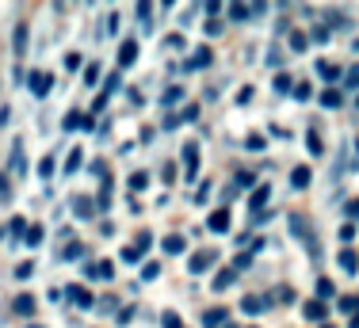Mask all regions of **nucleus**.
I'll return each mask as SVG.
<instances>
[{
	"mask_svg": "<svg viewBox=\"0 0 359 328\" xmlns=\"http://www.w3.org/2000/svg\"><path fill=\"white\" fill-rule=\"evenodd\" d=\"M290 233H294L298 240H306V245H310V256H318V240H313V233H310V221L298 218V214H290Z\"/></svg>",
	"mask_w": 359,
	"mask_h": 328,
	"instance_id": "f257e3e1",
	"label": "nucleus"
},
{
	"mask_svg": "<svg viewBox=\"0 0 359 328\" xmlns=\"http://www.w3.org/2000/svg\"><path fill=\"white\" fill-rule=\"evenodd\" d=\"M27 42H31V31H27V23H15V31H12V54L15 57H23L27 54Z\"/></svg>",
	"mask_w": 359,
	"mask_h": 328,
	"instance_id": "f03ea898",
	"label": "nucleus"
},
{
	"mask_svg": "<svg viewBox=\"0 0 359 328\" xmlns=\"http://www.w3.org/2000/svg\"><path fill=\"white\" fill-rule=\"evenodd\" d=\"M215 260H218L215 252H195L191 264H187V271H191V275H207L210 267H215Z\"/></svg>",
	"mask_w": 359,
	"mask_h": 328,
	"instance_id": "7ed1b4c3",
	"label": "nucleus"
},
{
	"mask_svg": "<svg viewBox=\"0 0 359 328\" xmlns=\"http://www.w3.org/2000/svg\"><path fill=\"white\" fill-rule=\"evenodd\" d=\"M27 81H31V92H35L39 100L50 96V88H54V76H50V73H31Z\"/></svg>",
	"mask_w": 359,
	"mask_h": 328,
	"instance_id": "20e7f679",
	"label": "nucleus"
},
{
	"mask_svg": "<svg viewBox=\"0 0 359 328\" xmlns=\"http://www.w3.org/2000/svg\"><path fill=\"white\" fill-rule=\"evenodd\" d=\"M310 184H313V168H310V164H298V168L290 172V187H298V191H306Z\"/></svg>",
	"mask_w": 359,
	"mask_h": 328,
	"instance_id": "39448f33",
	"label": "nucleus"
},
{
	"mask_svg": "<svg viewBox=\"0 0 359 328\" xmlns=\"http://www.w3.org/2000/svg\"><path fill=\"white\" fill-rule=\"evenodd\" d=\"M134 62H138V42L126 39L123 46H118V69H130Z\"/></svg>",
	"mask_w": 359,
	"mask_h": 328,
	"instance_id": "423d86ee",
	"label": "nucleus"
},
{
	"mask_svg": "<svg viewBox=\"0 0 359 328\" xmlns=\"http://www.w3.org/2000/svg\"><path fill=\"white\" fill-rule=\"evenodd\" d=\"M65 294H69V298H73V306H81V309H92V306H96V298H92L88 290L81 287V282H76V287H69Z\"/></svg>",
	"mask_w": 359,
	"mask_h": 328,
	"instance_id": "0eeeda50",
	"label": "nucleus"
},
{
	"mask_svg": "<svg viewBox=\"0 0 359 328\" xmlns=\"http://www.w3.org/2000/svg\"><path fill=\"white\" fill-rule=\"evenodd\" d=\"M111 275H115V267L107 260L104 264H84V279H111Z\"/></svg>",
	"mask_w": 359,
	"mask_h": 328,
	"instance_id": "6e6552de",
	"label": "nucleus"
},
{
	"mask_svg": "<svg viewBox=\"0 0 359 328\" xmlns=\"http://www.w3.org/2000/svg\"><path fill=\"white\" fill-rule=\"evenodd\" d=\"M184 164H187V172H184V176H187V179H195V172H199V149H195L191 142L184 145Z\"/></svg>",
	"mask_w": 359,
	"mask_h": 328,
	"instance_id": "1a4fd4ad",
	"label": "nucleus"
},
{
	"mask_svg": "<svg viewBox=\"0 0 359 328\" xmlns=\"http://www.w3.org/2000/svg\"><path fill=\"white\" fill-rule=\"evenodd\" d=\"M207 229L210 233H229V210H215L207 218Z\"/></svg>",
	"mask_w": 359,
	"mask_h": 328,
	"instance_id": "9d476101",
	"label": "nucleus"
},
{
	"mask_svg": "<svg viewBox=\"0 0 359 328\" xmlns=\"http://www.w3.org/2000/svg\"><path fill=\"white\" fill-rule=\"evenodd\" d=\"M268 306H271V298H256V294L241 298V313H264Z\"/></svg>",
	"mask_w": 359,
	"mask_h": 328,
	"instance_id": "9b49d317",
	"label": "nucleus"
},
{
	"mask_svg": "<svg viewBox=\"0 0 359 328\" xmlns=\"http://www.w3.org/2000/svg\"><path fill=\"white\" fill-rule=\"evenodd\" d=\"M73 214H76V218H92V214H96L92 198H88V195H76V198H73Z\"/></svg>",
	"mask_w": 359,
	"mask_h": 328,
	"instance_id": "f8f14e48",
	"label": "nucleus"
},
{
	"mask_svg": "<svg viewBox=\"0 0 359 328\" xmlns=\"http://www.w3.org/2000/svg\"><path fill=\"white\" fill-rule=\"evenodd\" d=\"M268 198H271V184H256L249 206H252V210H264V203H268Z\"/></svg>",
	"mask_w": 359,
	"mask_h": 328,
	"instance_id": "ddd939ff",
	"label": "nucleus"
},
{
	"mask_svg": "<svg viewBox=\"0 0 359 328\" xmlns=\"http://www.w3.org/2000/svg\"><path fill=\"white\" fill-rule=\"evenodd\" d=\"M302 317L306 321H325V301H302Z\"/></svg>",
	"mask_w": 359,
	"mask_h": 328,
	"instance_id": "4468645a",
	"label": "nucleus"
},
{
	"mask_svg": "<svg viewBox=\"0 0 359 328\" xmlns=\"http://www.w3.org/2000/svg\"><path fill=\"white\" fill-rule=\"evenodd\" d=\"M337 264H340V267H344V271H348V275H355V271H359V256L352 252V248H344V252H340V256H337Z\"/></svg>",
	"mask_w": 359,
	"mask_h": 328,
	"instance_id": "2eb2a0df",
	"label": "nucleus"
},
{
	"mask_svg": "<svg viewBox=\"0 0 359 328\" xmlns=\"http://www.w3.org/2000/svg\"><path fill=\"white\" fill-rule=\"evenodd\" d=\"M12 168H15V176H27V160H23V145L20 142L12 145Z\"/></svg>",
	"mask_w": 359,
	"mask_h": 328,
	"instance_id": "dca6fc26",
	"label": "nucleus"
},
{
	"mask_svg": "<svg viewBox=\"0 0 359 328\" xmlns=\"http://www.w3.org/2000/svg\"><path fill=\"white\" fill-rule=\"evenodd\" d=\"M318 76H325V81H340L344 73H340V65H332V62H325V57H321V62H318Z\"/></svg>",
	"mask_w": 359,
	"mask_h": 328,
	"instance_id": "f3484780",
	"label": "nucleus"
},
{
	"mask_svg": "<svg viewBox=\"0 0 359 328\" xmlns=\"http://www.w3.org/2000/svg\"><path fill=\"white\" fill-rule=\"evenodd\" d=\"M306 46H310V34H306V31H290V54H302Z\"/></svg>",
	"mask_w": 359,
	"mask_h": 328,
	"instance_id": "a211bd4d",
	"label": "nucleus"
},
{
	"mask_svg": "<svg viewBox=\"0 0 359 328\" xmlns=\"http://www.w3.org/2000/svg\"><path fill=\"white\" fill-rule=\"evenodd\" d=\"M81 164H84V153L73 149L69 157H65V176H76V172H81Z\"/></svg>",
	"mask_w": 359,
	"mask_h": 328,
	"instance_id": "6ab92c4d",
	"label": "nucleus"
},
{
	"mask_svg": "<svg viewBox=\"0 0 359 328\" xmlns=\"http://www.w3.org/2000/svg\"><path fill=\"white\" fill-rule=\"evenodd\" d=\"M165 252H168V256H180V252H187V240H184V237H176V233H172V237H165Z\"/></svg>",
	"mask_w": 359,
	"mask_h": 328,
	"instance_id": "aec40b11",
	"label": "nucleus"
},
{
	"mask_svg": "<svg viewBox=\"0 0 359 328\" xmlns=\"http://www.w3.org/2000/svg\"><path fill=\"white\" fill-rule=\"evenodd\" d=\"M54 168H57V157H54V153H46V157L39 160V176L50 179V176H54Z\"/></svg>",
	"mask_w": 359,
	"mask_h": 328,
	"instance_id": "412c9836",
	"label": "nucleus"
},
{
	"mask_svg": "<svg viewBox=\"0 0 359 328\" xmlns=\"http://www.w3.org/2000/svg\"><path fill=\"white\" fill-rule=\"evenodd\" d=\"M226 317H229L226 309H207V313H203V324H207V328H218Z\"/></svg>",
	"mask_w": 359,
	"mask_h": 328,
	"instance_id": "4be33fe9",
	"label": "nucleus"
},
{
	"mask_svg": "<svg viewBox=\"0 0 359 328\" xmlns=\"http://www.w3.org/2000/svg\"><path fill=\"white\" fill-rule=\"evenodd\" d=\"M210 57H215L210 50H199V54L187 57V69H207V65H210Z\"/></svg>",
	"mask_w": 359,
	"mask_h": 328,
	"instance_id": "5701e85b",
	"label": "nucleus"
},
{
	"mask_svg": "<svg viewBox=\"0 0 359 328\" xmlns=\"http://www.w3.org/2000/svg\"><path fill=\"white\" fill-rule=\"evenodd\" d=\"M180 100H184V84H172V88H165V96H161L165 107H172V103H180Z\"/></svg>",
	"mask_w": 359,
	"mask_h": 328,
	"instance_id": "b1692460",
	"label": "nucleus"
},
{
	"mask_svg": "<svg viewBox=\"0 0 359 328\" xmlns=\"http://www.w3.org/2000/svg\"><path fill=\"white\" fill-rule=\"evenodd\" d=\"M318 103H321V107H332V111H337V107H340V92H337V88H325L321 96H318Z\"/></svg>",
	"mask_w": 359,
	"mask_h": 328,
	"instance_id": "393cba45",
	"label": "nucleus"
},
{
	"mask_svg": "<svg viewBox=\"0 0 359 328\" xmlns=\"http://www.w3.org/2000/svg\"><path fill=\"white\" fill-rule=\"evenodd\" d=\"M252 15V4H229V20H237V23H245Z\"/></svg>",
	"mask_w": 359,
	"mask_h": 328,
	"instance_id": "a878e982",
	"label": "nucleus"
},
{
	"mask_svg": "<svg viewBox=\"0 0 359 328\" xmlns=\"http://www.w3.org/2000/svg\"><path fill=\"white\" fill-rule=\"evenodd\" d=\"M233 279H237V271H233V267H226V271H218V275H215V290H226Z\"/></svg>",
	"mask_w": 359,
	"mask_h": 328,
	"instance_id": "bb28decb",
	"label": "nucleus"
},
{
	"mask_svg": "<svg viewBox=\"0 0 359 328\" xmlns=\"http://www.w3.org/2000/svg\"><path fill=\"white\" fill-rule=\"evenodd\" d=\"M15 313H23V317H31V313H35V298H31V294H23V298H15Z\"/></svg>",
	"mask_w": 359,
	"mask_h": 328,
	"instance_id": "cd10ccee",
	"label": "nucleus"
},
{
	"mask_svg": "<svg viewBox=\"0 0 359 328\" xmlns=\"http://www.w3.org/2000/svg\"><path fill=\"white\" fill-rule=\"evenodd\" d=\"M138 20H142V27H145V31L153 27V4H145V0H142V4H138Z\"/></svg>",
	"mask_w": 359,
	"mask_h": 328,
	"instance_id": "c85d7f7f",
	"label": "nucleus"
},
{
	"mask_svg": "<svg viewBox=\"0 0 359 328\" xmlns=\"http://www.w3.org/2000/svg\"><path fill=\"white\" fill-rule=\"evenodd\" d=\"M332 294H337V287H332L329 279H318V301H329Z\"/></svg>",
	"mask_w": 359,
	"mask_h": 328,
	"instance_id": "c756f323",
	"label": "nucleus"
},
{
	"mask_svg": "<svg viewBox=\"0 0 359 328\" xmlns=\"http://www.w3.org/2000/svg\"><path fill=\"white\" fill-rule=\"evenodd\" d=\"M306 145H310V153H313V157H321V153H325V145H321L318 130H310V134H306Z\"/></svg>",
	"mask_w": 359,
	"mask_h": 328,
	"instance_id": "7c9ffc66",
	"label": "nucleus"
},
{
	"mask_svg": "<svg viewBox=\"0 0 359 328\" xmlns=\"http://www.w3.org/2000/svg\"><path fill=\"white\" fill-rule=\"evenodd\" d=\"M237 187H252V191H256V172L241 168V172H237Z\"/></svg>",
	"mask_w": 359,
	"mask_h": 328,
	"instance_id": "2f4dec72",
	"label": "nucleus"
},
{
	"mask_svg": "<svg viewBox=\"0 0 359 328\" xmlns=\"http://www.w3.org/2000/svg\"><path fill=\"white\" fill-rule=\"evenodd\" d=\"M157 275H161V264H153V260H145V264H142V279H145V282H153Z\"/></svg>",
	"mask_w": 359,
	"mask_h": 328,
	"instance_id": "473e14b6",
	"label": "nucleus"
},
{
	"mask_svg": "<svg viewBox=\"0 0 359 328\" xmlns=\"http://www.w3.org/2000/svg\"><path fill=\"white\" fill-rule=\"evenodd\" d=\"M161 324H165V328H184L180 313H172V309H165V313H161Z\"/></svg>",
	"mask_w": 359,
	"mask_h": 328,
	"instance_id": "72a5a7b5",
	"label": "nucleus"
},
{
	"mask_svg": "<svg viewBox=\"0 0 359 328\" xmlns=\"http://www.w3.org/2000/svg\"><path fill=\"white\" fill-rule=\"evenodd\" d=\"M81 256H84V245H76V240H73V245H65L62 260H81Z\"/></svg>",
	"mask_w": 359,
	"mask_h": 328,
	"instance_id": "f704fd0d",
	"label": "nucleus"
},
{
	"mask_svg": "<svg viewBox=\"0 0 359 328\" xmlns=\"http://www.w3.org/2000/svg\"><path fill=\"white\" fill-rule=\"evenodd\" d=\"M23 240H27V248H35V245H42V229H39V226H31L27 233H23Z\"/></svg>",
	"mask_w": 359,
	"mask_h": 328,
	"instance_id": "c9c22d12",
	"label": "nucleus"
},
{
	"mask_svg": "<svg viewBox=\"0 0 359 328\" xmlns=\"http://www.w3.org/2000/svg\"><path fill=\"white\" fill-rule=\"evenodd\" d=\"M145 184H149L145 172H134V176H130V191H145Z\"/></svg>",
	"mask_w": 359,
	"mask_h": 328,
	"instance_id": "e433bc0d",
	"label": "nucleus"
},
{
	"mask_svg": "<svg viewBox=\"0 0 359 328\" xmlns=\"http://www.w3.org/2000/svg\"><path fill=\"white\" fill-rule=\"evenodd\" d=\"M62 126H65V130H76V126H84V115H76V111H73V115L62 118Z\"/></svg>",
	"mask_w": 359,
	"mask_h": 328,
	"instance_id": "4c0bfd02",
	"label": "nucleus"
},
{
	"mask_svg": "<svg viewBox=\"0 0 359 328\" xmlns=\"http://www.w3.org/2000/svg\"><path fill=\"white\" fill-rule=\"evenodd\" d=\"M165 46H168V50H187V42H184V34H168Z\"/></svg>",
	"mask_w": 359,
	"mask_h": 328,
	"instance_id": "58836bf2",
	"label": "nucleus"
},
{
	"mask_svg": "<svg viewBox=\"0 0 359 328\" xmlns=\"http://www.w3.org/2000/svg\"><path fill=\"white\" fill-rule=\"evenodd\" d=\"M245 149L260 153V149H264V137H260V134H249V137H245Z\"/></svg>",
	"mask_w": 359,
	"mask_h": 328,
	"instance_id": "ea45409f",
	"label": "nucleus"
},
{
	"mask_svg": "<svg viewBox=\"0 0 359 328\" xmlns=\"http://www.w3.org/2000/svg\"><path fill=\"white\" fill-rule=\"evenodd\" d=\"M340 240H344V245H352V240H355V226H352V221L340 226Z\"/></svg>",
	"mask_w": 359,
	"mask_h": 328,
	"instance_id": "a19ab883",
	"label": "nucleus"
},
{
	"mask_svg": "<svg viewBox=\"0 0 359 328\" xmlns=\"http://www.w3.org/2000/svg\"><path fill=\"white\" fill-rule=\"evenodd\" d=\"M276 92H294V84H290V76H287V73H279V76H276Z\"/></svg>",
	"mask_w": 359,
	"mask_h": 328,
	"instance_id": "79ce46f5",
	"label": "nucleus"
},
{
	"mask_svg": "<svg viewBox=\"0 0 359 328\" xmlns=\"http://www.w3.org/2000/svg\"><path fill=\"white\" fill-rule=\"evenodd\" d=\"M340 309H344V313H359V294L355 298H340Z\"/></svg>",
	"mask_w": 359,
	"mask_h": 328,
	"instance_id": "37998d69",
	"label": "nucleus"
},
{
	"mask_svg": "<svg viewBox=\"0 0 359 328\" xmlns=\"http://www.w3.org/2000/svg\"><path fill=\"white\" fill-rule=\"evenodd\" d=\"M203 31H207V39H218V34H222V23H218V20H207V23H203Z\"/></svg>",
	"mask_w": 359,
	"mask_h": 328,
	"instance_id": "c03bdc74",
	"label": "nucleus"
},
{
	"mask_svg": "<svg viewBox=\"0 0 359 328\" xmlns=\"http://www.w3.org/2000/svg\"><path fill=\"white\" fill-rule=\"evenodd\" d=\"M344 84H348V88H359V65H352L344 73Z\"/></svg>",
	"mask_w": 359,
	"mask_h": 328,
	"instance_id": "a18cd8bd",
	"label": "nucleus"
},
{
	"mask_svg": "<svg viewBox=\"0 0 359 328\" xmlns=\"http://www.w3.org/2000/svg\"><path fill=\"white\" fill-rule=\"evenodd\" d=\"M31 275H35V264H20V267H15V279H31Z\"/></svg>",
	"mask_w": 359,
	"mask_h": 328,
	"instance_id": "49530a36",
	"label": "nucleus"
},
{
	"mask_svg": "<svg viewBox=\"0 0 359 328\" xmlns=\"http://www.w3.org/2000/svg\"><path fill=\"white\" fill-rule=\"evenodd\" d=\"M123 260H126V264H138V260H142V252H138L134 245H126V248H123Z\"/></svg>",
	"mask_w": 359,
	"mask_h": 328,
	"instance_id": "de8ad7c7",
	"label": "nucleus"
},
{
	"mask_svg": "<svg viewBox=\"0 0 359 328\" xmlns=\"http://www.w3.org/2000/svg\"><path fill=\"white\" fill-rule=\"evenodd\" d=\"M96 76H100V65L88 62V69H84V84H96Z\"/></svg>",
	"mask_w": 359,
	"mask_h": 328,
	"instance_id": "09e8293b",
	"label": "nucleus"
},
{
	"mask_svg": "<svg viewBox=\"0 0 359 328\" xmlns=\"http://www.w3.org/2000/svg\"><path fill=\"white\" fill-rule=\"evenodd\" d=\"M310 96H313V88H310L306 81H302V84H294V100H310Z\"/></svg>",
	"mask_w": 359,
	"mask_h": 328,
	"instance_id": "8fccbe9b",
	"label": "nucleus"
},
{
	"mask_svg": "<svg viewBox=\"0 0 359 328\" xmlns=\"http://www.w3.org/2000/svg\"><path fill=\"white\" fill-rule=\"evenodd\" d=\"M134 248H138V252H145V248H153V237H149V233H138V240H134Z\"/></svg>",
	"mask_w": 359,
	"mask_h": 328,
	"instance_id": "3c124183",
	"label": "nucleus"
},
{
	"mask_svg": "<svg viewBox=\"0 0 359 328\" xmlns=\"http://www.w3.org/2000/svg\"><path fill=\"white\" fill-rule=\"evenodd\" d=\"M115 88H118V69H115V73L107 76V84H104V96H111V92H115Z\"/></svg>",
	"mask_w": 359,
	"mask_h": 328,
	"instance_id": "603ef678",
	"label": "nucleus"
},
{
	"mask_svg": "<svg viewBox=\"0 0 359 328\" xmlns=\"http://www.w3.org/2000/svg\"><path fill=\"white\" fill-rule=\"evenodd\" d=\"M344 210H348V218H359V198H348Z\"/></svg>",
	"mask_w": 359,
	"mask_h": 328,
	"instance_id": "864d4df0",
	"label": "nucleus"
},
{
	"mask_svg": "<svg viewBox=\"0 0 359 328\" xmlns=\"http://www.w3.org/2000/svg\"><path fill=\"white\" fill-rule=\"evenodd\" d=\"M268 65H276V69H279V65H283V54H279V50H276V46H271V54H268Z\"/></svg>",
	"mask_w": 359,
	"mask_h": 328,
	"instance_id": "5fc2aeb1",
	"label": "nucleus"
},
{
	"mask_svg": "<svg viewBox=\"0 0 359 328\" xmlns=\"http://www.w3.org/2000/svg\"><path fill=\"white\" fill-rule=\"evenodd\" d=\"M313 42H329V27H313Z\"/></svg>",
	"mask_w": 359,
	"mask_h": 328,
	"instance_id": "6e6d98bb",
	"label": "nucleus"
},
{
	"mask_svg": "<svg viewBox=\"0 0 359 328\" xmlns=\"http://www.w3.org/2000/svg\"><path fill=\"white\" fill-rule=\"evenodd\" d=\"M8 229H12V233H23V229H27V221H23V218H12V226H8Z\"/></svg>",
	"mask_w": 359,
	"mask_h": 328,
	"instance_id": "4d7b16f0",
	"label": "nucleus"
},
{
	"mask_svg": "<svg viewBox=\"0 0 359 328\" xmlns=\"http://www.w3.org/2000/svg\"><path fill=\"white\" fill-rule=\"evenodd\" d=\"M279 301H294V290H290V287H279Z\"/></svg>",
	"mask_w": 359,
	"mask_h": 328,
	"instance_id": "13d9d810",
	"label": "nucleus"
},
{
	"mask_svg": "<svg viewBox=\"0 0 359 328\" xmlns=\"http://www.w3.org/2000/svg\"><path fill=\"white\" fill-rule=\"evenodd\" d=\"M8 118H12V107H0V126H8Z\"/></svg>",
	"mask_w": 359,
	"mask_h": 328,
	"instance_id": "bf43d9fd",
	"label": "nucleus"
},
{
	"mask_svg": "<svg viewBox=\"0 0 359 328\" xmlns=\"http://www.w3.org/2000/svg\"><path fill=\"white\" fill-rule=\"evenodd\" d=\"M8 191H12V187H8V179L0 176V198H8Z\"/></svg>",
	"mask_w": 359,
	"mask_h": 328,
	"instance_id": "052dcab7",
	"label": "nucleus"
},
{
	"mask_svg": "<svg viewBox=\"0 0 359 328\" xmlns=\"http://www.w3.org/2000/svg\"><path fill=\"white\" fill-rule=\"evenodd\" d=\"M348 328H359V317H352V324H348Z\"/></svg>",
	"mask_w": 359,
	"mask_h": 328,
	"instance_id": "680f3d73",
	"label": "nucleus"
},
{
	"mask_svg": "<svg viewBox=\"0 0 359 328\" xmlns=\"http://www.w3.org/2000/svg\"><path fill=\"white\" fill-rule=\"evenodd\" d=\"M321 328H337V324H321Z\"/></svg>",
	"mask_w": 359,
	"mask_h": 328,
	"instance_id": "e2e57ef3",
	"label": "nucleus"
},
{
	"mask_svg": "<svg viewBox=\"0 0 359 328\" xmlns=\"http://www.w3.org/2000/svg\"><path fill=\"white\" fill-rule=\"evenodd\" d=\"M355 50H359V39H355Z\"/></svg>",
	"mask_w": 359,
	"mask_h": 328,
	"instance_id": "0e129e2a",
	"label": "nucleus"
},
{
	"mask_svg": "<svg viewBox=\"0 0 359 328\" xmlns=\"http://www.w3.org/2000/svg\"><path fill=\"white\" fill-rule=\"evenodd\" d=\"M355 103H359V100H355Z\"/></svg>",
	"mask_w": 359,
	"mask_h": 328,
	"instance_id": "69168bd1",
	"label": "nucleus"
}]
</instances>
